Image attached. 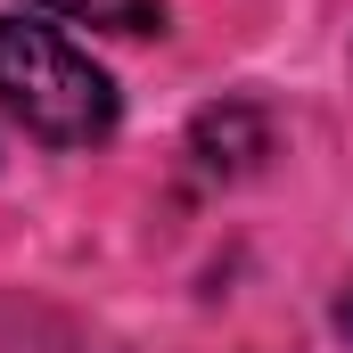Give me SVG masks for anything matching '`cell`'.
<instances>
[{
    "mask_svg": "<svg viewBox=\"0 0 353 353\" xmlns=\"http://www.w3.org/2000/svg\"><path fill=\"white\" fill-rule=\"evenodd\" d=\"M0 107L50 148H99L123 115L107 66L33 17H0Z\"/></svg>",
    "mask_w": 353,
    "mask_h": 353,
    "instance_id": "obj_1",
    "label": "cell"
},
{
    "mask_svg": "<svg viewBox=\"0 0 353 353\" xmlns=\"http://www.w3.org/2000/svg\"><path fill=\"white\" fill-rule=\"evenodd\" d=\"M74 25H99V33H165V0H41Z\"/></svg>",
    "mask_w": 353,
    "mask_h": 353,
    "instance_id": "obj_2",
    "label": "cell"
},
{
    "mask_svg": "<svg viewBox=\"0 0 353 353\" xmlns=\"http://www.w3.org/2000/svg\"><path fill=\"white\" fill-rule=\"evenodd\" d=\"M345 345H353V279H345Z\"/></svg>",
    "mask_w": 353,
    "mask_h": 353,
    "instance_id": "obj_3",
    "label": "cell"
}]
</instances>
